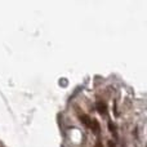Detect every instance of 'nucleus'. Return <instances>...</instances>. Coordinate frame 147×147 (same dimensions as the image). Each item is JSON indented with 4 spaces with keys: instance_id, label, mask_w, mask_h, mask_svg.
Returning a JSON list of instances; mask_svg holds the SVG:
<instances>
[{
    "instance_id": "1",
    "label": "nucleus",
    "mask_w": 147,
    "mask_h": 147,
    "mask_svg": "<svg viewBox=\"0 0 147 147\" xmlns=\"http://www.w3.org/2000/svg\"><path fill=\"white\" fill-rule=\"evenodd\" d=\"M80 121H81V124H83L84 127L90 128V125H92V119L88 116V115H85V114L80 115Z\"/></svg>"
},
{
    "instance_id": "2",
    "label": "nucleus",
    "mask_w": 147,
    "mask_h": 147,
    "mask_svg": "<svg viewBox=\"0 0 147 147\" xmlns=\"http://www.w3.org/2000/svg\"><path fill=\"white\" fill-rule=\"evenodd\" d=\"M97 110L99 111V114L105 115V114L107 112V106H106V103H103V102H99V103L97 105Z\"/></svg>"
},
{
    "instance_id": "3",
    "label": "nucleus",
    "mask_w": 147,
    "mask_h": 147,
    "mask_svg": "<svg viewBox=\"0 0 147 147\" xmlns=\"http://www.w3.org/2000/svg\"><path fill=\"white\" fill-rule=\"evenodd\" d=\"M90 129H93L94 132H97V133H99V130H101V128H99V123L97 121L96 119H94V120H92V125H90Z\"/></svg>"
},
{
    "instance_id": "4",
    "label": "nucleus",
    "mask_w": 147,
    "mask_h": 147,
    "mask_svg": "<svg viewBox=\"0 0 147 147\" xmlns=\"http://www.w3.org/2000/svg\"><path fill=\"white\" fill-rule=\"evenodd\" d=\"M109 128H110V130H111L112 136H114V137H116V133H117V130H116V128H115L114 123H111V121H110V123H109Z\"/></svg>"
},
{
    "instance_id": "5",
    "label": "nucleus",
    "mask_w": 147,
    "mask_h": 147,
    "mask_svg": "<svg viewBox=\"0 0 147 147\" xmlns=\"http://www.w3.org/2000/svg\"><path fill=\"white\" fill-rule=\"evenodd\" d=\"M109 147H115V145H114V142H112V141H109Z\"/></svg>"
},
{
    "instance_id": "6",
    "label": "nucleus",
    "mask_w": 147,
    "mask_h": 147,
    "mask_svg": "<svg viewBox=\"0 0 147 147\" xmlns=\"http://www.w3.org/2000/svg\"><path fill=\"white\" fill-rule=\"evenodd\" d=\"M96 147H103V145H102L101 142H98V143H97V145H96Z\"/></svg>"
}]
</instances>
